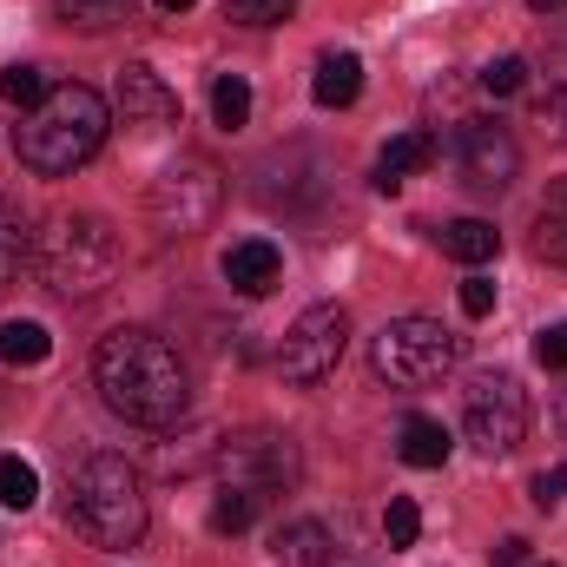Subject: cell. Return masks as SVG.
<instances>
[{
  "instance_id": "obj_1",
  "label": "cell",
  "mask_w": 567,
  "mask_h": 567,
  "mask_svg": "<svg viewBox=\"0 0 567 567\" xmlns=\"http://www.w3.org/2000/svg\"><path fill=\"white\" fill-rule=\"evenodd\" d=\"M100 403L133 429H172L192 410V370L158 330H113L93 350Z\"/></svg>"
},
{
  "instance_id": "obj_2",
  "label": "cell",
  "mask_w": 567,
  "mask_h": 567,
  "mask_svg": "<svg viewBox=\"0 0 567 567\" xmlns=\"http://www.w3.org/2000/svg\"><path fill=\"white\" fill-rule=\"evenodd\" d=\"M106 126H113V113H106V100L93 93V86H53L33 113H20V126H13V152H20V165L27 172H40V178H66V172H80L100 145H106Z\"/></svg>"
},
{
  "instance_id": "obj_3",
  "label": "cell",
  "mask_w": 567,
  "mask_h": 567,
  "mask_svg": "<svg viewBox=\"0 0 567 567\" xmlns=\"http://www.w3.org/2000/svg\"><path fill=\"white\" fill-rule=\"evenodd\" d=\"M33 271L53 297L86 303L120 278V231L100 212H60L40 238H33Z\"/></svg>"
},
{
  "instance_id": "obj_4",
  "label": "cell",
  "mask_w": 567,
  "mask_h": 567,
  "mask_svg": "<svg viewBox=\"0 0 567 567\" xmlns=\"http://www.w3.org/2000/svg\"><path fill=\"white\" fill-rule=\"evenodd\" d=\"M66 522L93 542V548H140L145 535V495L126 455H86L66 482Z\"/></svg>"
},
{
  "instance_id": "obj_5",
  "label": "cell",
  "mask_w": 567,
  "mask_h": 567,
  "mask_svg": "<svg viewBox=\"0 0 567 567\" xmlns=\"http://www.w3.org/2000/svg\"><path fill=\"white\" fill-rule=\"evenodd\" d=\"M455 357H462V337L442 330L435 317H396L370 343V363H377V377L390 390H429V383H442L455 370Z\"/></svg>"
},
{
  "instance_id": "obj_6",
  "label": "cell",
  "mask_w": 567,
  "mask_h": 567,
  "mask_svg": "<svg viewBox=\"0 0 567 567\" xmlns=\"http://www.w3.org/2000/svg\"><path fill=\"white\" fill-rule=\"evenodd\" d=\"M218 205H225V178H218V165L198 158V152L172 158V165L152 178V192H145V212H152V225H158L165 238L205 231V225L218 218Z\"/></svg>"
},
{
  "instance_id": "obj_7",
  "label": "cell",
  "mask_w": 567,
  "mask_h": 567,
  "mask_svg": "<svg viewBox=\"0 0 567 567\" xmlns=\"http://www.w3.org/2000/svg\"><path fill=\"white\" fill-rule=\"evenodd\" d=\"M343 343H350V317H343V303H310V310H297V323L284 330L278 370L297 383V390H317L323 377H337Z\"/></svg>"
},
{
  "instance_id": "obj_8",
  "label": "cell",
  "mask_w": 567,
  "mask_h": 567,
  "mask_svg": "<svg viewBox=\"0 0 567 567\" xmlns=\"http://www.w3.org/2000/svg\"><path fill=\"white\" fill-rule=\"evenodd\" d=\"M462 429L482 455H508L522 435H528V396L508 370H482L468 390H462Z\"/></svg>"
},
{
  "instance_id": "obj_9",
  "label": "cell",
  "mask_w": 567,
  "mask_h": 567,
  "mask_svg": "<svg viewBox=\"0 0 567 567\" xmlns=\"http://www.w3.org/2000/svg\"><path fill=\"white\" fill-rule=\"evenodd\" d=\"M218 482L231 488H251V495H278L297 482V442L278 435V429H238L218 442Z\"/></svg>"
},
{
  "instance_id": "obj_10",
  "label": "cell",
  "mask_w": 567,
  "mask_h": 567,
  "mask_svg": "<svg viewBox=\"0 0 567 567\" xmlns=\"http://www.w3.org/2000/svg\"><path fill=\"white\" fill-rule=\"evenodd\" d=\"M455 172H462V185L475 198H502L515 185V172H522V145L508 140L495 120H462V133H455Z\"/></svg>"
},
{
  "instance_id": "obj_11",
  "label": "cell",
  "mask_w": 567,
  "mask_h": 567,
  "mask_svg": "<svg viewBox=\"0 0 567 567\" xmlns=\"http://www.w3.org/2000/svg\"><path fill=\"white\" fill-rule=\"evenodd\" d=\"M113 100H120V120H126V126H140V133L178 120V93H172L152 66H126V73H120V86H113Z\"/></svg>"
},
{
  "instance_id": "obj_12",
  "label": "cell",
  "mask_w": 567,
  "mask_h": 567,
  "mask_svg": "<svg viewBox=\"0 0 567 567\" xmlns=\"http://www.w3.org/2000/svg\"><path fill=\"white\" fill-rule=\"evenodd\" d=\"M278 278H284V251L271 238H238V245L225 251V284H231L238 297H265Z\"/></svg>"
},
{
  "instance_id": "obj_13",
  "label": "cell",
  "mask_w": 567,
  "mask_h": 567,
  "mask_svg": "<svg viewBox=\"0 0 567 567\" xmlns=\"http://www.w3.org/2000/svg\"><path fill=\"white\" fill-rule=\"evenodd\" d=\"M423 165H435V133H423V126L396 133V140L377 152V192H383V198H396V192H403V178H410V172H423Z\"/></svg>"
},
{
  "instance_id": "obj_14",
  "label": "cell",
  "mask_w": 567,
  "mask_h": 567,
  "mask_svg": "<svg viewBox=\"0 0 567 567\" xmlns=\"http://www.w3.org/2000/svg\"><path fill=\"white\" fill-rule=\"evenodd\" d=\"M357 93H363V60L357 53H323L317 80H310V100L323 113H343V106H357Z\"/></svg>"
},
{
  "instance_id": "obj_15",
  "label": "cell",
  "mask_w": 567,
  "mask_h": 567,
  "mask_svg": "<svg viewBox=\"0 0 567 567\" xmlns=\"http://www.w3.org/2000/svg\"><path fill=\"white\" fill-rule=\"evenodd\" d=\"M271 561H284V567H330V528L310 522V515L284 522L278 535H271Z\"/></svg>"
},
{
  "instance_id": "obj_16",
  "label": "cell",
  "mask_w": 567,
  "mask_h": 567,
  "mask_svg": "<svg viewBox=\"0 0 567 567\" xmlns=\"http://www.w3.org/2000/svg\"><path fill=\"white\" fill-rule=\"evenodd\" d=\"M47 357H53V330L47 323H33V317H7L0 323V363L7 370H33Z\"/></svg>"
},
{
  "instance_id": "obj_17",
  "label": "cell",
  "mask_w": 567,
  "mask_h": 567,
  "mask_svg": "<svg viewBox=\"0 0 567 567\" xmlns=\"http://www.w3.org/2000/svg\"><path fill=\"white\" fill-rule=\"evenodd\" d=\"M449 429L435 423V416H403V429H396V455L410 462V468H442L449 462Z\"/></svg>"
},
{
  "instance_id": "obj_18",
  "label": "cell",
  "mask_w": 567,
  "mask_h": 567,
  "mask_svg": "<svg viewBox=\"0 0 567 567\" xmlns=\"http://www.w3.org/2000/svg\"><path fill=\"white\" fill-rule=\"evenodd\" d=\"M442 251L475 271V265H488V258L502 251V231H495L488 218H455V225H442Z\"/></svg>"
},
{
  "instance_id": "obj_19",
  "label": "cell",
  "mask_w": 567,
  "mask_h": 567,
  "mask_svg": "<svg viewBox=\"0 0 567 567\" xmlns=\"http://www.w3.org/2000/svg\"><path fill=\"white\" fill-rule=\"evenodd\" d=\"M535 258H548L555 271H567V178L548 185V198L535 212Z\"/></svg>"
},
{
  "instance_id": "obj_20",
  "label": "cell",
  "mask_w": 567,
  "mask_h": 567,
  "mask_svg": "<svg viewBox=\"0 0 567 567\" xmlns=\"http://www.w3.org/2000/svg\"><path fill=\"white\" fill-rule=\"evenodd\" d=\"M33 258V231H27V212L13 198H0V290L20 278V265Z\"/></svg>"
},
{
  "instance_id": "obj_21",
  "label": "cell",
  "mask_w": 567,
  "mask_h": 567,
  "mask_svg": "<svg viewBox=\"0 0 567 567\" xmlns=\"http://www.w3.org/2000/svg\"><path fill=\"white\" fill-rule=\"evenodd\" d=\"M212 120H218L225 133L251 126V80H245V73H218V80H212Z\"/></svg>"
},
{
  "instance_id": "obj_22",
  "label": "cell",
  "mask_w": 567,
  "mask_h": 567,
  "mask_svg": "<svg viewBox=\"0 0 567 567\" xmlns=\"http://www.w3.org/2000/svg\"><path fill=\"white\" fill-rule=\"evenodd\" d=\"M258 508H265V495H251V488H218V502H212V535H245L251 522H258Z\"/></svg>"
},
{
  "instance_id": "obj_23",
  "label": "cell",
  "mask_w": 567,
  "mask_h": 567,
  "mask_svg": "<svg viewBox=\"0 0 567 567\" xmlns=\"http://www.w3.org/2000/svg\"><path fill=\"white\" fill-rule=\"evenodd\" d=\"M40 502V468L33 462H20V455H0V508H33Z\"/></svg>"
},
{
  "instance_id": "obj_24",
  "label": "cell",
  "mask_w": 567,
  "mask_h": 567,
  "mask_svg": "<svg viewBox=\"0 0 567 567\" xmlns=\"http://www.w3.org/2000/svg\"><path fill=\"white\" fill-rule=\"evenodd\" d=\"M47 93H53V86H47V73H40V66H7V73H0V100H7L13 113H33Z\"/></svg>"
},
{
  "instance_id": "obj_25",
  "label": "cell",
  "mask_w": 567,
  "mask_h": 567,
  "mask_svg": "<svg viewBox=\"0 0 567 567\" xmlns=\"http://www.w3.org/2000/svg\"><path fill=\"white\" fill-rule=\"evenodd\" d=\"M416 535H423V508H416L410 495H390V508H383V542H390V548H416Z\"/></svg>"
},
{
  "instance_id": "obj_26",
  "label": "cell",
  "mask_w": 567,
  "mask_h": 567,
  "mask_svg": "<svg viewBox=\"0 0 567 567\" xmlns=\"http://www.w3.org/2000/svg\"><path fill=\"white\" fill-rule=\"evenodd\" d=\"M522 86H528V60H522V53H502V60L482 66V93H488V100H508V93H522Z\"/></svg>"
},
{
  "instance_id": "obj_27",
  "label": "cell",
  "mask_w": 567,
  "mask_h": 567,
  "mask_svg": "<svg viewBox=\"0 0 567 567\" xmlns=\"http://www.w3.org/2000/svg\"><path fill=\"white\" fill-rule=\"evenodd\" d=\"M535 126H542L555 145H567V73L561 80H548V93L535 100Z\"/></svg>"
},
{
  "instance_id": "obj_28",
  "label": "cell",
  "mask_w": 567,
  "mask_h": 567,
  "mask_svg": "<svg viewBox=\"0 0 567 567\" xmlns=\"http://www.w3.org/2000/svg\"><path fill=\"white\" fill-rule=\"evenodd\" d=\"M60 13H66L73 27H86V33H100V27H113V20L126 13V0H60Z\"/></svg>"
},
{
  "instance_id": "obj_29",
  "label": "cell",
  "mask_w": 567,
  "mask_h": 567,
  "mask_svg": "<svg viewBox=\"0 0 567 567\" xmlns=\"http://www.w3.org/2000/svg\"><path fill=\"white\" fill-rule=\"evenodd\" d=\"M290 7L297 0H225V13L245 27H278V20H290Z\"/></svg>"
},
{
  "instance_id": "obj_30",
  "label": "cell",
  "mask_w": 567,
  "mask_h": 567,
  "mask_svg": "<svg viewBox=\"0 0 567 567\" xmlns=\"http://www.w3.org/2000/svg\"><path fill=\"white\" fill-rule=\"evenodd\" d=\"M455 297H462V317H488V310H495V284L482 278V271H468Z\"/></svg>"
},
{
  "instance_id": "obj_31",
  "label": "cell",
  "mask_w": 567,
  "mask_h": 567,
  "mask_svg": "<svg viewBox=\"0 0 567 567\" xmlns=\"http://www.w3.org/2000/svg\"><path fill=\"white\" fill-rule=\"evenodd\" d=\"M535 363H542V370H567V323H548V330L535 337Z\"/></svg>"
},
{
  "instance_id": "obj_32",
  "label": "cell",
  "mask_w": 567,
  "mask_h": 567,
  "mask_svg": "<svg viewBox=\"0 0 567 567\" xmlns=\"http://www.w3.org/2000/svg\"><path fill=\"white\" fill-rule=\"evenodd\" d=\"M561 495H567V462H561V468H542V475H535V502H542V508H555Z\"/></svg>"
},
{
  "instance_id": "obj_33",
  "label": "cell",
  "mask_w": 567,
  "mask_h": 567,
  "mask_svg": "<svg viewBox=\"0 0 567 567\" xmlns=\"http://www.w3.org/2000/svg\"><path fill=\"white\" fill-rule=\"evenodd\" d=\"M528 561V542H522V535H502V542H495V567H522Z\"/></svg>"
},
{
  "instance_id": "obj_34",
  "label": "cell",
  "mask_w": 567,
  "mask_h": 567,
  "mask_svg": "<svg viewBox=\"0 0 567 567\" xmlns=\"http://www.w3.org/2000/svg\"><path fill=\"white\" fill-rule=\"evenodd\" d=\"M158 13H192V0H152Z\"/></svg>"
},
{
  "instance_id": "obj_35",
  "label": "cell",
  "mask_w": 567,
  "mask_h": 567,
  "mask_svg": "<svg viewBox=\"0 0 567 567\" xmlns=\"http://www.w3.org/2000/svg\"><path fill=\"white\" fill-rule=\"evenodd\" d=\"M528 7H535V13H561L567 0H528Z\"/></svg>"
},
{
  "instance_id": "obj_36",
  "label": "cell",
  "mask_w": 567,
  "mask_h": 567,
  "mask_svg": "<svg viewBox=\"0 0 567 567\" xmlns=\"http://www.w3.org/2000/svg\"><path fill=\"white\" fill-rule=\"evenodd\" d=\"M561 435H567V396H561Z\"/></svg>"
}]
</instances>
